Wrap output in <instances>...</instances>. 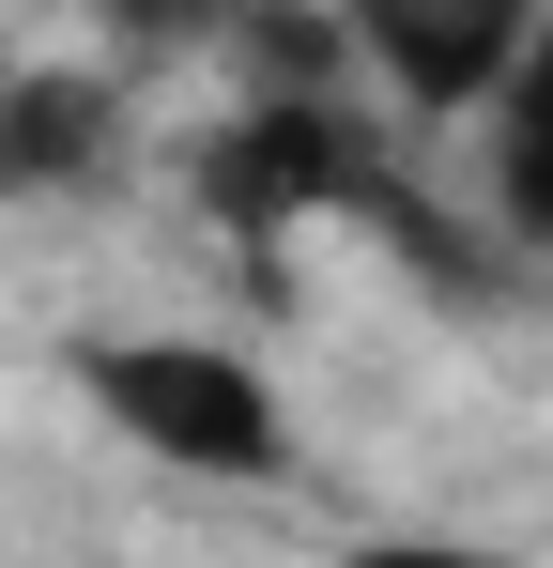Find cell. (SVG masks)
I'll use <instances>...</instances> for the list:
<instances>
[{
	"instance_id": "52a82bcc",
	"label": "cell",
	"mask_w": 553,
	"mask_h": 568,
	"mask_svg": "<svg viewBox=\"0 0 553 568\" xmlns=\"http://www.w3.org/2000/svg\"><path fill=\"white\" fill-rule=\"evenodd\" d=\"M339 568H507V554H476V538H431V523H384V538H354Z\"/></svg>"
},
{
	"instance_id": "277c9868",
	"label": "cell",
	"mask_w": 553,
	"mask_h": 568,
	"mask_svg": "<svg viewBox=\"0 0 553 568\" xmlns=\"http://www.w3.org/2000/svg\"><path fill=\"white\" fill-rule=\"evenodd\" d=\"M123 170V78L92 62H0V200H78Z\"/></svg>"
},
{
	"instance_id": "5b68a950",
	"label": "cell",
	"mask_w": 553,
	"mask_h": 568,
	"mask_svg": "<svg viewBox=\"0 0 553 568\" xmlns=\"http://www.w3.org/2000/svg\"><path fill=\"white\" fill-rule=\"evenodd\" d=\"M492 231L523 262H553V31H539V62L492 93Z\"/></svg>"
},
{
	"instance_id": "7a4b0ae2",
	"label": "cell",
	"mask_w": 553,
	"mask_h": 568,
	"mask_svg": "<svg viewBox=\"0 0 553 568\" xmlns=\"http://www.w3.org/2000/svg\"><path fill=\"white\" fill-rule=\"evenodd\" d=\"M184 185L215 231H308V215H369L384 200V154L339 93H247L184 139Z\"/></svg>"
},
{
	"instance_id": "6da1fadb",
	"label": "cell",
	"mask_w": 553,
	"mask_h": 568,
	"mask_svg": "<svg viewBox=\"0 0 553 568\" xmlns=\"http://www.w3.org/2000/svg\"><path fill=\"white\" fill-rule=\"evenodd\" d=\"M92 399V430L108 446H139V462L200 476V491H262L276 462H292V399L262 384V354H231V338H78L62 354Z\"/></svg>"
},
{
	"instance_id": "8992f818",
	"label": "cell",
	"mask_w": 553,
	"mask_h": 568,
	"mask_svg": "<svg viewBox=\"0 0 553 568\" xmlns=\"http://www.w3.org/2000/svg\"><path fill=\"white\" fill-rule=\"evenodd\" d=\"M108 16V47L123 62H200V47H231L247 31V0H92Z\"/></svg>"
},
{
	"instance_id": "3957f363",
	"label": "cell",
	"mask_w": 553,
	"mask_h": 568,
	"mask_svg": "<svg viewBox=\"0 0 553 568\" xmlns=\"http://www.w3.org/2000/svg\"><path fill=\"white\" fill-rule=\"evenodd\" d=\"M339 31H354V78L384 108H415V123H492V93L539 62L553 0H339Z\"/></svg>"
}]
</instances>
